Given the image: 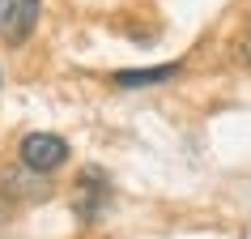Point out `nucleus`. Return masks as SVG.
I'll return each instance as SVG.
<instances>
[{"mask_svg":"<svg viewBox=\"0 0 251 239\" xmlns=\"http://www.w3.org/2000/svg\"><path fill=\"white\" fill-rule=\"evenodd\" d=\"M0 192L9 201H43L47 192H51V175H39L30 171V167H4L0 171Z\"/></svg>","mask_w":251,"mask_h":239,"instance_id":"4","label":"nucleus"},{"mask_svg":"<svg viewBox=\"0 0 251 239\" xmlns=\"http://www.w3.org/2000/svg\"><path fill=\"white\" fill-rule=\"evenodd\" d=\"M238 60L251 64V22H247V30H243V39H238Z\"/></svg>","mask_w":251,"mask_h":239,"instance_id":"6","label":"nucleus"},{"mask_svg":"<svg viewBox=\"0 0 251 239\" xmlns=\"http://www.w3.org/2000/svg\"><path fill=\"white\" fill-rule=\"evenodd\" d=\"M77 192H81V197H77V218H81L85 226L98 222L102 209L111 205V179H106L98 167H85L81 179H77Z\"/></svg>","mask_w":251,"mask_h":239,"instance_id":"3","label":"nucleus"},{"mask_svg":"<svg viewBox=\"0 0 251 239\" xmlns=\"http://www.w3.org/2000/svg\"><path fill=\"white\" fill-rule=\"evenodd\" d=\"M183 73V64H158V68H119V73H111V81H115L119 90H145V86H166V81H175Z\"/></svg>","mask_w":251,"mask_h":239,"instance_id":"5","label":"nucleus"},{"mask_svg":"<svg viewBox=\"0 0 251 239\" xmlns=\"http://www.w3.org/2000/svg\"><path fill=\"white\" fill-rule=\"evenodd\" d=\"M68 158H73V149L60 133H26L17 146V162L39 175H55L60 167H68Z\"/></svg>","mask_w":251,"mask_h":239,"instance_id":"1","label":"nucleus"},{"mask_svg":"<svg viewBox=\"0 0 251 239\" xmlns=\"http://www.w3.org/2000/svg\"><path fill=\"white\" fill-rule=\"evenodd\" d=\"M39 17H43V0H9L4 17H0V39L9 43V47H22L34 34Z\"/></svg>","mask_w":251,"mask_h":239,"instance_id":"2","label":"nucleus"}]
</instances>
